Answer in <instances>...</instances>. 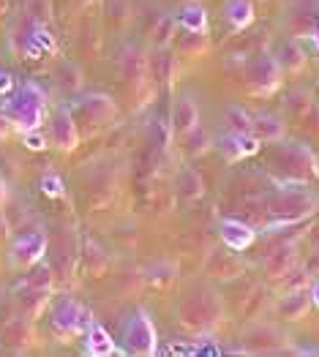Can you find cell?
Returning <instances> with one entry per match:
<instances>
[{"label":"cell","mask_w":319,"mask_h":357,"mask_svg":"<svg viewBox=\"0 0 319 357\" xmlns=\"http://www.w3.org/2000/svg\"><path fill=\"white\" fill-rule=\"evenodd\" d=\"M22 287H30V289H52V270L38 262L36 270L25 278V284H22Z\"/></svg>","instance_id":"cell-28"},{"label":"cell","mask_w":319,"mask_h":357,"mask_svg":"<svg viewBox=\"0 0 319 357\" xmlns=\"http://www.w3.org/2000/svg\"><path fill=\"white\" fill-rule=\"evenodd\" d=\"M11 90H14V77L0 68V96H8Z\"/></svg>","instance_id":"cell-33"},{"label":"cell","mask_w":319,"mask_h":357,"mask_svg":"<svg viewBox=\"0 0 319 357\" xmlns=\"http://www.w3.org/2000/svg\"><path fill=\"white\" fill-rule=\"evenodd\" d=\"M251 137L260 145H276V142H284L287 126H284V120L279 118V115L262 112V115H254V120H251Z\"/></svg>","instance_id":"cell-15"},{"label":"cell","mask_w":319,"mask_h":357,"mask_svg":"<svg viewBox=\"0 0 319 357\" xmlns=\"http://www.w3.org/2000/svg\"><path fill=\"white\" fill-rule=\"evenodd\" d=\"M205 273H207V278L230 281V278L243 275V262H240L237 251L232 254V248L224 245V248H218V251L210 254V259H207V265H205Z\"/></svg>","instance_id":"cell-13"},{"label":"cell","mask_w":319,"mask_h":357,"mask_svg":"<svg viewBox=\"0 0 319 357\" xmlns=\"http://www.w3.org/2000/svg\"><path fill=\"white\" fill-rule=\"evenodd\" d=\"M85 352L93 357H110L117 352L110 330L101 328V325L93 322V319H90V325H87V330H85Z\"/></svg>","instance_id":"cell-18"},{"label":"cell","mask_w":319,"mask_h":357,"mask_svg":"<svg viewBox=\"0 0 319 357\" xmlns=\"http://www.w3.org/2000/svg\"><path fill=\"white\" fill-rule=\"evenodd\" d=\"M317 208H319L317 197L303 183L300 185L295 183V185H287V188L276 191L273 199H270V215L279 224H297V221L314 215Z\"/></svg>","instance_id":"cell-3"},{"label":"cell","mask_w":319,"mask_h":357,"mask_svg":"<svg viewBox=\"0 0 319 357\" xmlns=\"http://www.w3.org/2000/svg\"><path fill=\"white\" fill-rule=\"evenodd\" d=\"M50 322H52V328L58 330L60 335H80L90 325V311H87L80 300L60 298L52 303Z\"/></svg>","instance_id":"cell-5"},{"label":"cell","mask_w":319,"mask_h":357,"mask_svg":"<svg viewBox=\"0 0 319 357\" xmlns=\"http://www.w3.org/2000/svg\"><path fill=\"white\" fill-rule=\"evenodd\" d=\"M246 79H248V88L254 90L257 96H273L276 90L281 88L284 71H281L279 60L273 55H257L246 68Z\"/></svg>","instance_id":"cell-6"},{"label":"cell","mask_w":319,"mask_h":357,"mask_svg":"<svg viewBox=\"0 0 319 357\" xmlns=\"http://www.w3.org/2000/svg\"><path fill=\"white\" fill-rule=\"evenodd\" d=\"M276 60H279V66H281V71L284 74H300L303 68H306V52H303V47L297 44V41H284L281 47H279V52H276Z\"/></svg>","instance_id":"cell-22"},{"label":"cell","mask_w":319,"mask_h":357,"mask_svg":"<svg viewBox=\"0 0 319 357\" xmlns=\"http://www.w3.org/2000/svg\"><path fill=\"white\" fill-rule=\"evenodd\" d=\"M44 115H47V96L38 85H22L17 90L8 104H6V118L8 123L17 128V131H33L44 123Z\"/></svg>","instance_id":"cell-2"},{"label":"cell","mask_w":319,"mask_h":357,"mask_svg":"<svg viewBox=\"0 0 319 357\" xmlns=\"http://www.w3.org/2000/svg\"><path fill=\"white\" fill-rule=\"evenodd\" d=\"M175 188H177V194L183 197V199H200L205 194V183L200 178V172L197 169H191V167H183L180 172H177V178H175Z\"/></svg>","instance_id":"cell-23"},{"label":"cell","mask_w":319,"mask_h":357,"mask_svg":"<svg viewBox=\"0 0 319 357\" xmlns=\"http://www.w3.org/2000/svg\"><path fill=\"white\" fill-rule=\"evenodd\" d=\"M30 38H33V41L41 47V52H55V38H52V33L44 28L41 22H36V25H33Z\"/></svg>","instance_id":"cell-29"},{"label":"cell","mask_w":319,"mask_h":357,"mask_svg":"<svg viewBox=\"0 0 319 357\" xmlns=\"http://www.w3.org/2000/svg\"><path fill=\"white\" fill-rule=\"evenodd\" d=\"M170 33H172V20H170V17H161V22H158V30L153 33V36H156V44H164V41H170Z\"/></svg>","instance_id":"cell-31"},{"label":"cell","mask_w":319,"mask_h":357,"mask_svg":"<svg viewBox=\"0 0 319 357\" xmlns=\"http://www.w3.org/2000/svg\"><path fill=\"white\" fill-rule=\"evenodd\" d=\"M243 344L248 352H279L287 344V335L270 322H254L243 330Z\"/></svg>","instance_id":"cell-9"},{"label":"cell","mask_w":319,"mask_h":357,"mask_svg":"<svg viewBox=\"0 0 319 357\" xmlns=\"http://www.w3.org/2000/svg\"><path fill=\"white\" fill-rule=\"evenodd\" d=\"M38 188H41V194L50 197V199H58V197L66 194V185H63V180H60L58 172H44L41 180H38Z\"/></svg>","instance_id":"cell-27"},{"label":"cell","mask_w":319,"mask_h":357,"mask_svg":"<svg viewBox=\"0 0 319 357\" xmlns=\"http://www.w3.org/2000/svg\"><path fill=\"white\" fill-rule=\"evenodd\" d=\"M216 148L218 153L227 158V161H240V158H248L260 150V142L251 137V134H237V131H227L216 139Z\"/></svg>","instance_id":"cell-12"},{"label":"cell","mask_w":319,"mask_h":357,"mask_svg":"<svg viewBox=\"0 0 319 357\" xmlns=\"http://www.w3.org/2000/svg\"><path fill=\"white\" fill-rule=\"evenodd\" d=\"M47 245H50V240H47V235L41 229H30V232L17 235L14 243H11V265L22 270L36 268L44 259Z\"/></svg>","instance_id":"cell-7"},{"label":"cell","mask_w":319,"mask_h":357,"mask_svg":"<svg viewBox=\"0 0 319 357\" xmlns=\"http://www.w3.org/2000/svg\"><path fill=\"white\" fill-rule=\"evenodd\" d=\"M175 22L186 33H207V11L200 3H186V6L177 8Z\"/></svg>","instance_id":"cell-19"},{"label":"cell","mask_w":319,"mask_h":357,"mask_svg":"<svg viewBox=\"0 0 319 357\" xmlns=\"http://www.w3.org/2000/svg\"><path fill=\"white\" fill-rule=\"evenodd\" d=\"M200 126V107H197V98L194 96H180L175 101V109H172V128L183 137L188 134L191 128Z\"/></svg>","instance_id":"cell-17"},{"label":"cell","mask_w":319,"mask_h":357,"mask_svg":"<svg viewBox=\"0 0 319 357\" xmlns=\"http://www.w3.org/2000/svg\"><path fill=\"white\" fill-rule=\"evenodd\" d=\"M314 44H317V50H319V25L314 28Z\"/></svg>","instance_id":"cell-36"},{"label":"cell","mask_w":319,"mask_h":357,"mask_svg":"<svg viewBox=\"0 0 319 357\" xmlns=\"http://www.w3.org/2000/svg\"><path fill=\"white\" fill-rule=\"evenodd\" d=\"M47 295H50V289H30V287H25V295L20 298V305L25 308L28 317H36V314L44 308Z\"/></svg>","instance_id":"cell-26"},{"label":"cell","mask_w":319,"mask_h":357,"mask_svg":"<svg viewBox=\"0 0 319 357\" xmlns=\"http://www.w3.org/2000/svg\"><path fill=\"white\" fill-rule=\"evenodd\" d=\"M224 20L232 30H246L254 22V3L251 0H227L224 3Z\"/></svg>","instance_id":"cell-21"},{"label":"cell","mask_w":319,"mask_h":357,"mask_svg":"<svg viewBox=\"0 0 319 357\" xmlns=\"http://www.w3.org/2000/svg\"><path fill=\"white\" fill-rule=\"evenodd\" d=\"M123 349H126L128 355H140V357L156 355V349H158L156 325H153L150 314L142 311V308L134 311V314L126 319V325H123Z\"/></svg>","instance_id":"cell-4"},{"label":"cell","mask_w":319,"mask_h":357,"mask_svg":"<svg viewBox=\"0 0 319 357\" xmlns=\"http://www.w3.org/2000/svg\"><path fill=\"white\" fill-rule=\"evenodd\" d=\"M303 270H306L311 278H319V251L317 254H311V257L303 262Z\"/></svg>","instance_id":"cell-32"},{"label":"cell","mask_w":319,"mask_h":357,"mask_svg":"<svg viewBox=\"0 0 319 357\" xmlns=\"http://www.w3.org/2000/svg\"><path fill=\"white\" fill-rule=\"evenodd\" d=\"M251 120L254 115L251 112H246L243 107H237V104H230L227 109H224V123H227V128L230 131H237V134H251Z\"/></svg>","instance_id":"cell-24"},{"label":"cell","mask_w":319,"mask_h":357,"mask_svg":"<svg viewBox=\"0 0 319 357\" xmlns=\"http://www.w3.org/2000/svg\"><path fill=\"white\" fill-rule=\"evenodd\" d=\"M50 139L60 153H71L80 145V126L68 107H58L50 120Z\"/></svg>","instance_id":"cell-8"},{"label":"cell","mask_w":319,"mask_h":357,"mask_svg":"<svg viewBox=\"0 0 319 357\" xmlns=\"http://www.w3.org/2000/svg\"><path fill=\"white\" fill-rule=\"evenodd\" d=\"M183 142H186V153L188 155H202V153L210 150V134L205 131L202 126H197L188 134H183Z\"/></svg>","instance_id":"cell-25"},{"label":"cell","mask_w":319,"mask_h":357,"mask_svg":"<svg viewBox=\"0 0 319 357\" xmlns=\"http://www.w3.org/2000/svg\"><path fill=\"white\" fill-rule=\"evenodd\" d=\"M8 202V183L3 180V175H0V208Z\"/></svg>","instance_id":"cell-35"},{"label":"cell","mask_w":319,"mask_h":357,"mask_svg":"<svg viewBox=\"0 0 319 357\" xmlns=\"http://www.w3.org/2000/svg\"><path fill=\"white\" fill-rule=\"evenodd\" d=\"M309 295H311V305L319 308V278H311V284H309Z\"/></svg>","instance_id":"cell-34"},{"label":"cell","mask_w":319,"mask_h":357,"mask_svg":"<svg viewBox=\"0 0 319 357\" xmlns=\"http://www.w3.org/2000/svg\"><path fill=\"white\" fill-rule=\"evenodd\" d=\"M177 319H180L183 328L194 330V333L216 328L224 319L221 295L202 278L186 284V289L180 295V303H177Z\"/></svg>","instance_id":"cell-1"},{"label":"cell","mask_w":319,"mask_h":357,"mask_svg":"<svg viewBox=\"0 0 319 357\" xmlns=\"http://www.w3.org/2000/svg\"><path fill=\"white\" fill-rule=\"evenodd\" d=\"M22 145H25L28 150L41 153V150L47 148V137H44L38 128H33V131H22Z\"/></svg>","instance_id":"cell-30"},{"label":"cell","mask_w":319,"mask_h":357,"mask_svg":"<svg viewBox=\"0 0 319 357\" xmlns=\"http://www.w3.org/2000/svg\"><path fill=\"white\" fill-rule=\"evenodd\" d=\"M77 120H85L90 126H107L110 120L115 118V101L110 98V96H104V93H90L85 98H80V104H77Z\"/></svg>","instance_id":"cell-10"},{"label":"cell","mask_w":319,"mask_h":357,"mask_svg":"<svg viewBox=\"0 0 319 357\" xmlns=\"http://www.w3.org/2000/svg\"><path fill=\"white\" fill-rule=\"evenodd\" d=\"M309 308H311V295H309L306 287H303V289H290L284 298L276 303L279 317L287 319V322H300V319H306Z\"/></svg>","instance_id":"cell-16"},{"label":"cell","mask_w":319,"mask_h":357,"mask_svg":"<svg viewBox=\"0 0 319 357\" xmlns=\"http://www.w3.org/2000/svg\"><path fill=\"white\" fill-rule=\"evenodd\" d=\"M281 161H284L287 175H290L292 180H306L309 175H317L319 172L314 153L306 148V145H300V142L284 145V148H281Z\"/></svg>","instance_id":"cell-11"},{"label":"cell","mask_w":319,"mask_h":357,"mask_svg":"<svg viewBox=\"0 0 319 357\" xmlns=\"http://www.w3.org/2000/svg\"><path fill=\"white\" fill-rule=\"evenodd\" d=\"M218 235H221V243L227 245V248H232V251H248L251 245H254V240H257V232H254V227H248V224H243V221H237V218H224L221 224H218Z\"/></svg>","instance_id":"cell-14"},{"label":"cell","mask_w":319,"mask_h":357,"mask_svg":"<svg viewBox=\"0 0 319 357\" xmlns=\"http://www.w3.org/2000/svg\"><path fill=\"white\" fill-rule=\"evenodd\" d=\"M295 265H297V254H295V248H292V245H284V248L267 254V259H265V275L281 281Z\"/></svg>","instance_id":"cell-20"}]
</instances>
